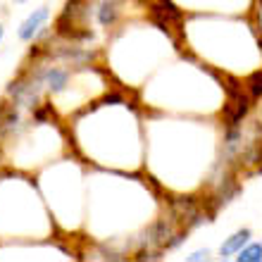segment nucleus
<instances>
[{
  "label": "nucleus",
  "instance_id": "7",
  "mask_svg": "<svg viewBox=\"0 0 262 262\" xmlns=\"http://www.w3.org/2000/svg\"><path fill=\"white\" fill-rule=\"evenodd\" d=\"M205 257H207V250H195V253H191L186 260L188 262H198V260H205Z\"/></svg>",
  "mask_w": 262,
  "mask_h": 262
},
{
  "label": "nucleus",
  "instance_id": "1",
  "mask_svg": "<svg viewBox=\"0 0 262 262\" xmlns=\"http://www.w3.org/2000/svg\"><path fill=\"white\" fill-rule=\"evenodd\" d=\"M50 17V10L48 7H38V10H34V12L29 14L27 19L19 24V38L21 41H31L38 31H41V27L48 21Z\"/></svg>",
  "mask_w": 262,
  "mask_h": 262
},
{
  "label": "nucleus",
  "instance_id": "6",
  "mask_svg": "<svg viewBox=\"0 0 262 262\" xmlns=\"http://www.w3.org/2000/svg\"><path fill=\"white\" fill-rule=\"evenodd\" d=\"M100 24H112V19H115V7L112 5H103V10H100Z\"/></svg>",
  "mask_w": 262,
  "mask_h": 262
},
{
  "label": "nucleus",
  "instance_id": "3",
  "mask_svg": "<svg viewBox=\"0 0 262 262\" xmlns=\"http://www.w3.org/2000/svg\"><path fill=\"white\" fill-rule=\"evenodd\" d=\"M236 260L238 262H260L262 260V246L260 243H248V246H243V248L236 253Z\"/></svg>",
  "mask_w": 262,
  "mask_h": 262
},
{
  "label": "nucleus",
  "instance_id": "8",
  "mask_svg": "<svg viewBox=\"0 0 262 262\" xmlns=\"http://www.w3.org/2000/svg\"><path fill=\"white\" fill-rule=\"evenodd\" d=\"M14 3H31V0H14Z\"/></svg>",
  "mask_w": 262,
  "mask_h": 262
},
{
  "label": "nucleus",
  "instance_id": "2",
  "mask_svg": "<svg viewBox=\"0 0 262 262\" xmlns=\"http://www.w3.org/2000/svg\"><path fill=\"white\" fill-rule=\"evenodd\" d=\"M248 243H250V231H248V229H241V231L231 234L227 241L222 243L220 255L222 257H231V255H236V253H238L243 246H248Z\"/></svg>",
  "mask_w": 262,
  "mask_h": 262
},
{
  "label": "nucleus",
  "instance_id": "9",
  "mask_svg": "<svg viewBox=\"0 0 262 262\" xmlns=\"http://www.w3.org/2000/svg\"><path fill=\"white\" fill-rule=\"evenodd\" d=\"M0 41H3V27H0Z\"/></svg>",
  "mask_w": 262,
  "mask_h": 262
},
{
  "label": "nucleus",
  "instance_id": "4",
  "mask_svg": "<svg viewBox=\"0 0 262 262\" xmlns=\"http://www.w3.org/2000/svg\"><path fill=\"white\" fill-rule=\"evenodd\" d=\"M64 83H67V74H64V72H60V69L48 72V86H50V91H62Z\"/></svg>",
  "mask_w": 262,
  "mask_h": 262
},
{
  "label": "nucleus",
  "instance_id": "5",
  "mask_svg": "<svg viewBox=\"0 0 262 262\" xmlns=\"http://www.w3.org/2000/svg\"><path fill=\"white\" fill-rule=\"evenodd\" d=\"M248 89H250V93L255 98H260L262 96V74H253L248 79Z\"/></svg>",
  "mask_w": 262,
  "mask_h": 262
}]
</instances>
